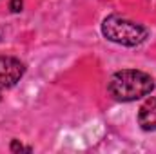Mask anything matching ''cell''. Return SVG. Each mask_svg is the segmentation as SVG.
I'll return each instance as SVG.
<instances>
[{"label":"cell","mask_w":156,"mask_h":154,"mask_svg":"<svg viewBox=\"0 0 156 154\" xmlns=\"http://www.w3.org/2000/svg\"><path fill=\"white\" fill-rule=\"evenodd\" d=\"M0 98H2V96H0Z\"/></svg>","instance_id":"52a82bcc"},{"label":"cell","mask_w":156,"mask_h":154,"mask_svg":"<svg viewBox=\"0 0 156 154\" xmlns=\"http://www.w3.org/2000/svg\"><path fill=\"white\" fill-rule=\"evenodd\" d=\"M9 7H11V11H15V13H18V11L22 9V0H11V4H9Z\"/></svg>","instance_id":"5b68a950"},{"label":"cell","mask_w":156,"mask_h":154,"mask_svg":"<svg viewBox=\"0 0 156 154\" xmlns=\"http://www.w3.org/2000/svg\"><path fill=\"white\" fill-rule=\"evenodd\" d=\"M107 89L109 94L118 102H134L153 93L154 80L144 71L123 69L111 76Z\"/></svg>","instance_id":"6da1fadb"},{"label":"cell","mask_w":156,"mask_h":154,"mask_svg":"<svg viewBox=\"0 0 156 154\" xmlns=\"http://www.w3.org/2000/svg\"><path fill=\"white\" fill-rule=\"evenodd\" d=\"M102 33L107 40L120 44V45H127V47L140 45L149 35L147 27H144L142 24L127 20V18L118 16V15H111L104 20Z\"/></svg>","instance_id":"7a4b0ae2"},{"label":"cell","mask_w":156,"mask_h":154,"mask_svg":"<svg viewBox=\"0 0 156 154\" xmlns=\"http://www.w3.org/2000/svg\"><path fill=\"white\" fill-rule=\"evenodd\" d=\"M138 123L144 131H156V98H149L138 111Z\"/></svg>","instance_id":"277c9868"},{"label":"cell","mask_w":156,"mask_h":154,"mask_svg":"<svg viewBox=\"0 0 156 154\" xmlns=\"http://www.w3.org/2000/svg\"><path fill=\"white\" fill-rule=\"evenodd\" d=\"M11 149H13V151H27V152L31 151L29 147H22V145H18L16 142H13V145H11Z\"/></svg>","instance_id":"8992f818"},{"label":"cell","mask_w":156,"mask_h":154,"mask_svg":"<svg viewBox=\"0 0 156 154\" xmlns=\"http://www.w3.org/2000/svg\"><path fill=\"white\" fill-rule=\"evenodd\" d=\"M24 64L13 56H0V89H9L24 76Z\"/></svg>","instance_id":"3957f363"}]
</instances>
